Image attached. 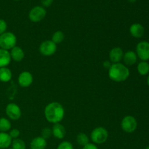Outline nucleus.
<instances>
[{
    "instance_id": "f257e3e1",
    "label": "nucleus",
    "mask_w": 149,
    "mask_h": 149,
    "mask_svg": "<svg viewBox=\"0 0 149 149\" xmlns=\"http://www.w3.org/2000/svg\"><path fill=\"white\" fill-rule=\"evenodd\" d=\"M65 116V109L58 102H51L45 109V117L48 122L52 124L60 123Z\"/></svg>"
},
{
    "instance_id": "f03ea898",
    "label": "nucleus",
    "mask_w": 149,
    "mask_h": 149,
    "mask_svg": "<svg viewBox=\"0 0 149 149\" xmlns=\"http://www.w3.org/2000/svg\"><path fill=\"white\" fill-rule=\"evenodd\" d=\"M129 68L125 64L112 63L109 69V77L110 79L115 82H123L130 77Z\"/></svg>"
},
{
    "instance_id": "7ed1b4c3",
    "label": "nucleus",
    "mask_w": 149,
    "mask_h": 149,
    "mask_svg": "<svg viewBox=\"0 0 149 149\" xmlns=\"http://www.w3.org/2000/svg\"><path fill=\"white\" fill-rule=\"evenodd\" d=\"M17 44V37L15 35L10 31H6L0 35V48L10 50Z\"/></svg>"
},
{
    "instance_id": "20e7f679",
    "label": "nucleus",
    "mask_w": 149,
    "mask_h": 149,
    "mask_svg": "<svg viewBox=\"0 0 149 149\" xmlns=\"http://www.w3.org/2000/svg\"><path fill=\"white\" fill-rule=\"evenodd\" d=\"M109 138V132L103 127H97L93 130L90 134V139L94 144H103Z\"/></svg>"
},
{
    "instance_id": "39448f33",
    "label": "nucleus",
    "mask_w": 149,
    "mask_h": 149,
    "mask_svg": "<svg viewBox=\"0 0 149 149\" xmlns=\"http://www.w3.org/2000/svg\"><path fill=\"white\" fill-rule=\"evenodd\" d=\"M121 127L124 132L127 133H132L138 127V122L134 116L127 115L122 119L121 122Z\"/></svg>"
},
{
    "instance_id": "423d86ee",
    "label": "nucleus",
    "mask_w": 149,
    "mask_h": 149,
    "mask_svg": "<svg viewBox=\"0 0 149 149\" xmlns=\"http://www.w3.org/2000/svg\"><path fill=\"white\" fill-rule=\"evenodd\" d=\"M47 15V11L42 6H36L30 10L29 18L33 23H38L43 20Z\"/></svg>"
},
{
    "instance_id": "0eeeda50",
    "label": "nucleus",
    "mask_w": 149,
    "mask_h": 149,
    "mask_svg": "<svg viewBox=\"0 0 149 149\" xmlns=\"http://www.w3.org/2000/svg\"><path fill=\"white\" fill-rule=\"evenodd\" d=\"M138 58L141 61H148L149 60V42L141 41L137 45L135 50Z\"/></svg>"
},
{
    "instance_id": "6e6552de",
    "label": "nucleus",
    "mask_w": 149,
    "mask_h": 149,
    "mask_svg": "<svg viewBox=\"0 0 149 149\" xmlns=\"http://www.w3.org/2000/svg\"><path fill=\"white\" fill-rule=\"evenodd\" d=\"M5 113L7 117L13 121L18 120L22 116V111L18 105L15 103H10L7 105Z\"/></svg>"
},
{
    "instance_id": "1a4fd4ad",
    "label": "nucleus",
    "mask_w": 149,
    "mask_h": 149,
    "mask_svg": "<svg viewBox=\"0 0 149 149\" xmlns=\"http://www.w3.org/2000/svg\"><path fill=\"white\" fill-rule=\"evenodd\" d=\"M39 50L44 56H51L56 52L57 45L51 40H45L39 45Z\"/></svg>"
},
{
    "instance_id": "9d476101",
    "label": "nucleus",
    "mask_w": 149,
    "mask_h": 149,
    "mask_svg": "<svg viewBox=\"0 0 149 149\" xmlns=\"http://www.w3.org/2000/svg\"><path fill=\"white\" fill-rule=\"evenodd\" d=\"M17 81H18L19 85L23 88L30 87L33 81V75L29 71H23L19 74Z\"/></svg>"
},
{
    "instance_id": "9b49d317",
    "label": "nucleus",
    "mask_w": 149,
    "mask_h": 149,
    "mask_svg": "<svg viewBox=\"0 0 149 149\" xmlns=\"http://www.w3.org/2000/svg\"><path fill=\"white\" fill-rule=\"evenodd\" d=\"M124 52L123 49L119 47H116L111 49L109 52V59L110 62L112 63H120L123 58Z\"/></svg>"
},
{
    "instance_id": "f8f14e48",
    "label": "nucleus",
    "mask_w": 149,
    "mask_h": 149,
    "mask_svg": "<svg viewBox=\"0 0 149 149\" xmlns=\"http://www.w3.org/2000/svg\"><path fill=\"white\" fill-rule=\"evenodd\" d=\"M130 33L132 36L139 39L144 35L145 29H144L143 26L141 25V23H135L131 25L130 27Z\"/></svg>"
},
{
    "instance_id": "ddd939ff",
    "label": "nucleus",
    "mask_w": 149,
    "mask_h": 149,
    "mask_svg": "<svg viewBox=\"0 0 149 149\" xmlns=\"http://www.w3.org/2000/svg\"><path fill=\"white\" fill-rule=\"evenodd\" d=\"M52 135L57 139L61 140L65 138L66 130H65V127L61 123L54 124L53 127L52 128Z\"/></svg>"
},
{
    "instance_id": "4468645a",
    "label": "nucleus",
    "mask_w": 149,
    "mask_h": 149,
    "mask_svg": "<svg viewBox=\"0 0 149 149\" xmlns=\"http://www.w3.org/2000/svg\"><path fill=\"white\" fill-rule=\"evenodd\" d=\"M10 53L11 59L15 62H20L23 61L25 57V52L23 49L17 45L14 47L13 49H10Z\"/></svg>"
},
{
    "instance_id": "2eb2a0df",
    "label": "nucleus",
    "mask_w": 149,
    "mask_h": 149,
    "mask_svg": "<svg viewBox=\"0 0 149 149\" xmlns=\"http://www.w3.org/2000/svg\"><path fill=\"white\" fill-rule=\"evenodd\" d=\"M122 60L124 61L125 65H132L137 63L138 56L135 52L132 50H128L124 53Z\"/></svg>"
},
{
    "instance_id": "dca6fc26",
    "label": "nucleus",
    "mask_w": 149,
    "mask_h": 149,
    "mask_svg": "<svg viewBox=\"0 0 149 149\" xmlns=\"http://www.w3.org/2000/svg\"><path fill=\"white\" fill-rule=\"evenodd\" d=\"M10 51L0 48V68L7 67L11 62Z\"/></svg>"
},
{
    "instance_id": "f3484780",
    "label": "nucleus",
    "mask_w": 149,
    "mask_h": 149,
    "mask_svg": "<svg viewBox=\"0 0 149 149\" xmlns=\"http://www.w3.org/2000/svg\"><path fill=\"white\" fill-rule=\"evenodd\" d=\"M46 147L47 141L41 136L36 137L30 143L31 149H45Z\"/></svg>"
},
{
    "instance_id": "a211bd4d",
    "label": "nucleus",
    "mask_w": 149,
    "mask_h": 149,
    "mask_svg": "<svg viewBox=\"0 0 149 149\" xmlns=\"http://www.w3.org/2000/svg\"><path fill=\"white\" fill-rule=\"evenodd\" d=\"M13 139L7 132H0V148H8L11 146Z\"/></svg>"
},
{
    "instance_id": "6ab92c4d",
    "label": "nucleus",
    "mask_w": 149,
    "mask_h": 149,
    "mask_svg": "<svg viewBox=\"0 0 149 149\" xmlns=\"http://www.w3.org/2000/svg\"><path fill=\"white\" fill-rule=\"evenodd\" d=\"M13 74L10 68L7 67L0 68V81L7 83L12 79Z\"/></svg>"
},
{
    "instance_id": "aec40b11",
    "label": "nucleus",
    "mask_w": 149,
    "mask_h": 149,
    "mask_svg": "<svg viewBox=\"0 0 149 149\" xmlns=\"http://www.w3.org/2000/svg\"><path fill=\"white\" fill-rule=\"evenodd\" d=\"M137 70L140 75L146 76L149 74V63L148 61H141L138 64Z\"/></svg>"
},
{
    "instance_id": "412c9836",
    "label": "nucleus",
    "mask_w": 149,
    "mask_h": 149,
    "mask_svg": "<svg viewBox=\"0 0 149 149\" xmlns=\"http://www.w3.org/2000/svg\"><path fill=\"white\" fill-rule=\"evenodd\" d=\"M11 122L8 119L4 117L0 118V132H7L11 130Z\"/></svg>"
},
{
    "instance_id": "4be33fe9",
    "label": "nucleus",
    "mask_w": 149,
    "mask_h": 149,
    "mask_svg": "<svg viewBox=\"0 0 149 149\" xmlns=\"http://www.w3.org/2000/svg\"><path fill=\"white\" fill-rule=\"evenodd\" d=\"M64 39H65V35H64L63 32L61 31H57L52 34L51 41L53 42L55 45H58L63 42Z\"/></svg>"
},
{
    "instance_id": "5701e85b",
    "label": "nucleus",
    "mask_w": 149,
    "mask_h": 149,
    "mask_svg": "<svg viewBox=\"0 0 149 149\" xmlns=\"http://www.w3.org/2000/svg\"><path fill=\"white\" fill-rule=\"evenodd\" d=\"M77 142L81 146H84L90 143V138L84 132H80L77 136Z\"/></svg>"
},
{
    "instance_id": "b1692460",
    "label": "nucleus",
    "mask_w": 149,
    "mask_h": 149,
    "mask_svg": "<svg viewBox=\"0 0 149 149\" xmlns=\"http://www.w3.org/2000/svg\"><path fill=\"white\" fill-rule=\"evenodd\" d=\"M12 148L13 149H26V143L23 141V140L20 139V138H16V139H13L12 141Z\"/></svg>"
},
{
    "instance_id": "393cba45",
    "label": "nucleus",
    "mask_w": 149,
    "mask_h": 149,
    "mask_svg": "<svg viewBox=\"0 0 149 149\" xmlns=\"http://www.w3.org/2000/svg\"><path fill=\"white\" fill-rule=\"evenodd\" d=\"M57 149H74V146L69 141H63L57 147Z\"/></svg>"
},
{
    "instance_id": "a878e982",
    "label": "nucleus",
    "mask_w": 149,
    "mask_h": 149,
    "mask_svg": "<svg viewBox=\"0 0 149 149\" xmlns=\"http://www.w3.org/2000/svg\"><path fill=\"white\" fill-rule=\"evenodd\" d=\"M41 135H42V136L41 137H42L44 139H45L47 141V140L49 139V138L52 135V130L49 127L43 128L42 130V133H41Z\"/></svg>"
},
{
    "instance_id": "bb28decb",
    "label": "nucleus",
    "mask_w": 149,
    "mask_h": 149,
    "mask_svg": "<svg viewBox=\"0 0 149 149\" xmlns=\"http://www.w3.org/2000/svg\"><path fill=\"white\" fill-rule=\"evenodd\" d=\"M20 132L18 129H16V128H14V129L10 130V132H9V135L11 137L12 139H16V138H18V137L20 136Z\"/></svg>"
},
{
    "instance_id": "cd10ccee",
    "label": "nucleus",
    "mask_w": 149,
    "mask_h": 149,
    "mask_svg": "<svg viewBox=\"0 0 149 149\" xmlns=\"http://www.w3.org/2000/svg\"><path fill=\"white\" fill-rule=\"evenodd\" d=\"M7 23L3 19H0V35L7 31Z\"/></svg>"
},
{
    "instance_id": "c85d7f7f",
    "label": "nucleus",
    "mask_w": 149,
    "mask_h": 149,
    "mask_svg": "<svg viewBox=\"0 0 149 149\" xmlns=\"http://www.w3.org/2000/svg\"><path fill=\"white\" fill-rule=\"evenodd\" d=\"M53 0H41V3L43 7H49V6L52 5Z\"/></svg>"
},
{
    "instance_id": "c756f323",
    "label": "nucleus",
    "mask_w": 149,
    "mask_h": 149,
    "mask_svg": "<svg viewBox=\"0 0 149 149\" xmlns=\"http://www.w3.org/2000/svg\"><path fill=\"white\" fill-rule=\"evenodd\" d=\"M82 149H98V148H97V146L95 144L89 143L88 144H87L86 146H83Z\"/></svg>"
},
{
    "instance_id": "7c9ffc66",
    "label": "nucleus",
    "mask_w": 149,
    "mask_h": 149,
    "mask_svg": "<svg viewBox=\"0 0 149 149\" xmlns=\"http://www.w3.org/2000/svg\"><path fill=\"white\" fill-rule=\"evenodd\" d=\"M111 64L110 61H106L103 63V66H104L106 68H107V69H109V68L111 67Z\"/></svg>"
},
{
    "instance_id": "2f4dec72",
    "label": "nucleus",
    "mask_w": 149,
    "mask_h": 149,
    "mask_svg": "<svg viewBox=\"0 0 149 149\" xmlns=\"http://www.w3.org/2000/svg\"><path fill=\"white\" fill-rule=\"evenodd\" d=\"M147 84H148V87H149V74L148 75V78H147Z\"/></svg>"
},
{
    "instance_id": "473e14b6",
    "label": "nucleus",
    "mask_w": 149,
    "mask_h": 149,
    "mask_svg": "<svg viewBox=\"0 0 149 149\" xmlns=\"http://www.w3.org/2000/svg\"><path fill=\"white\" fill-rule=\"evenodd\" d=\"M128 1L131 3H134V2H135V1H136V0H128Z\"/></svg>"
},
{
    "instance_id": "72a5a7b5",
    "label": "nucleus",
    "mask_w": 149,
    "mask_h": 149,
    "mask_svg": "<svg viewBox=\"0 0 149 149\" xmlns=\"http://www.w3.org/2000/svg\"><path fill=\"white\" fill-rule=\"evenodd\" d=\"M146 149H149V146H147L146 148Z\"/></svg>"
},
{
    "instance_id": "f704fd0d",
    "label": "nucleus",
    "mask_w": 149,
    "mask_h": 149,
    "mask_svg": "<svg viewBox=\"0 0 149 149\" xmlns=\"http://www.w3.org/2000/svg\"><path fill=\"white\" fill-rule=\"evenodd\" d=\"M15 1H19V0H15Z\"/></svg>"
},
{
    "instance_id": "c9c22d12",
    "label": "nucleus",
    "mask_w": 149,
    "mask_h": 149,
    "mask_svg": "<svg viewBox=\"0 0 149 149\" xmlns=\"http://www.w3.org/2000/svg\"><path fill=\"white\" fill-rule=\"evenodd\" d=\"M9 149H13V148H9Z\"/></svg>"
}]
</instances>
